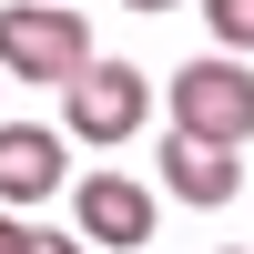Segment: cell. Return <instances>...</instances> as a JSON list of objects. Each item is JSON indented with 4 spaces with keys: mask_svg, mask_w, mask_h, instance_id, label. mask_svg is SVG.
Listing matches in <instances>:
<instances>
[{
    "mask_svg": "<svg viewBox=\"0 0 254 254\" xmlns=\"http://www.w3.org/2000/svg\"><path fill=\"white\" fill-rule=\"evenodd\" d=\"M0 71L10 81H61L71 92L92 71V31H81L71 0H10L0 10Z\"/></svg>",
    "mask_w": 254,
    "mask_h": 254,
    "instance_id": "obj_1",
    "label": "cell"
},
{
    "mask_svg": "<svg viewBox=\"0 0 254 254\" xmlns=\"http://www.w3.org/2000/svg\"><path fill=\"white\" fill-rule=\"evenodd\" d=\"M254 132V71L224 51L183 61L173 71V142H214V153H234V142Z\"/></svg>",
    "mask_w": 254,
    "mask_h": 254,
    "instance_id": "obj_2",
    "label": "cell"
},
{
    "mask_svg": "<svg viewBox=\"0 0 254 254\" xmlns=\"http://www.w3.org/2000/svg\"><path fill=\"white\" fill-rule=\"evenodd\" d=\"M142 112H153V81H142L132 61H92V71L61 92V132H81V142H132Z\"/></svg>",
    "mask_w": 254,
    "mask_h": 254,
    "instance_id": "obj_3",
    "label": "cell"
},
{
    "mask_svg": "<svg viewBox=\"0 0 254 254\" xmlns=\"http://www.w3.org/2000/svg\"><path fill=\"white\" fill-rule=\"evenodd\" d=\"M71 224H81V244L132 254V244H153V193H142L132 173H92V183L71 193Z\"/></svg>",
    "mask_w": 254,
    "mask_h": 254,
    "instance_id": "obj_4",
    "label": "cell"
},
{
    "mask_svg": "<svg viewBox=\"0 0 254 254\" xmlns=\"http://www.w3.org/2000/svg\"><path fill=\"white\" fill-rule=\"evenodd\" d=\"M61 193V132H41V122H10L0 132V203H51Z\"/></svg>",
    "mask_w": 254,
    "mask_h": 254,
    "instance_id": "obj_5",
    "label": "cell"
},
{
    "mask_svg": "<svg viewBox=\"0 0 254 254\" xmlns=\"http://www.w3.org/2000/svg\"><path fill=\"white\" fill-rule=\"evenodd\" d=\"M163 183H173V203H234V153H214V142H173L163 132Z\"/></svg>",
    "mask_w": 254,
    "mask_h": 254,
    "instance_id": "obj_6",
    "label": "cell"
},
{
    "mask_svg": "<svg viewBox=\"0 0 254 254\" xmlns=\"http://www.w3.org/2000/svg\"><path fill=\"white\" fill-rule=\"evenodd\" d=\"M203 31H214V51H224V61L254 51V0H203Z\"/></svg>",
    "mask_w": 254,
    "mask_h": 254,
    "instance_id": "obj_7",
    "label": "cell"
},
{
    "mask_svg": "<svg viewBox=\"0 0 254 254\" xmlns=\"http://www.w3.org/2000/svg\"><path fill=\"white\" fill-rule=\"evenodd\" d=\"M0 254H31V224L20 214H0Z\"/></svg>",
    "mask_w": 254,
    "mask_h": 254,
    "instance_id": "obj_8",
    "label": "cell"
},
{
    "mask_svg": "<svg viewBox=\"0 0 254 254\" xmlns=\"http://www.w3.org/2000/svg\"><path fill=\"white\" fill-rule=\"evenodd\" d=\"M31 254H92L81 234H31Z\"/></svg>",
    "mask_w": 254,
    "mask_h": 254,
    "instance_id": "obj_9",
    "label": "cell"
},
{
    "mask_svg": "<svg viewBox=\"0 0 254 254\" xmlns=\"http://www.w3.org/2000/svg\"><path fill=\"white\" fill-rule=\"evenodd\" d=\"M122 10H173V0H122Z\"/></svg>",
    "mask_w": 254,
    "mask_h": 254,
    "instance_id": "obj_10",
    "label": "cell"
},
{
    "mask_svg": "<svg viewBox=\"0 0 254 254\" xmlns=\"http://www.w3.org/2000/svg\"><path fill=\"white\" fill-rule=\"evenodd\" d=\"M224 254H234V244H224Z\"/></svg>",
    "mask_w": 254,
    "mask_h": 254,
    "instance_id": "obj_11",
    "label": "cell"
}]
</instances>
